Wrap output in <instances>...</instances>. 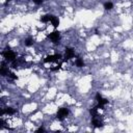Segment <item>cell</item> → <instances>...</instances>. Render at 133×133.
<instances>
[{
  "label": "cell",
  "instance_id": "7c38bea8",
  "mask_svg": "<svg viewBox=\"0 0 133 133\" xmlns=\"http://www.w3.org/2000/svg\"><path fill=\"white\" fill-rule=\"evenodd\" d=\"M76 66H78V68H82V66H84V63L80 57H78V58L76 59Z\"/></svg>",
  "mask_w": 133,
  "mask_h": 133
},
{
  "label": "cell",
  "instance_id": "e0dca14e",
  "mask_svg": "<svg viewBox=\"0 0 133 133\" xmlns=\"http://www.w3.org/2000/svg\"><path fill=\"white\" fill-rule=\"evenodd\" d=\"M35 132H45V129H44L43 127H41V128H39V129L35 130Z\"/></svg>",
  "mask_w": 133,
  "mask_h": 133
},
{
  "label": "cell",
  "instance_id": "ba28073f",
  "mask_svg": "<svg viewBox=\"0 0 133 133\" xmlns=\"http://www.w3.org/2000/svg\"><path fill=\"white\" fill-rule=\"evenodd\" d=\"M4 113H6V114H15L16 113V110L14 108H12V107H6V108H4L1 110V116H3Z\"/></svg>",
  "mask_w": 133,
  "mask_h": 133
},
{
  "label": "cell",
  "instance_id": "ac0fdd59",
  "mask_svg": "<svg viewBox=\"0 0 133 133\" xmlns=\"http://www.w3.org/2000/svg\"><path fill=\"white\" fill-rule=\"evenodd\" d=\"M33 2H35L37 4H41L43 3V0H33Z\"/></svg>",
  "mask_w": 133,
  "mask_h": 133
},
{
  "label": "cell",
  "instance_id": "4fadbf2b",
  "mask_svg": "<svg viewBox=\"0 0 133 133\" xmlns=\"http://www.w3.org/2000/svg\"><path fill=\"white\" fill-rule=\"evenodd\" d=\"M112 7H113V4L111 2H105L104 3V8L105 10L110 11V10H112Z\"/></svg>",
  "mask_w": 133,
  "mask_h": 133
},
{
  "label": "cell",
  "instance_id": "5b68a950",
  "mask_svg": "<svg viewBox=\"0 0 133 133\" xmlns=\"http://www.w3.org/2000/svg\"><path fill=\"white\" fill-rule=\"evenodd\" d=\"M48 38H49L53 43H58L59 39H60V33L58 31H53L52 33L48 35Z\"/></svg>",
  "mask_w": 133,
  "mask_h": 133
},
{
  "label": "cell",
  "instance_id": "30bf717a",
  "mask_svg": "<svg viewBox=\"0 0 133 133\" xmlns=\"http://www.w3.org/2000/svg\"><path fill=\"white\" fill-rule=\"evenodd\" d=\"M1 75H2V76H5V75H8V73H10V72H8V70H7V68H6V66H5V64H4V63H2L1 64Z\"/></svg>",
  "mask_w": 133,
  "mask_h": 133
},
{
  "label": "cell",
  "instance_id": "5bb4252c",
  "mask_svg": "<svg viewBox=\"0 0 133 133\" xmlns=\"http://www.w3.org/2000/svg\"><path fill=\"white\" fill-rule=\"evenodd\" d=\"M97 110H98V108H97V107H94V108H92V109L90 110V113L92 114V117H93V118H94V117H98Z\"/></svg>",
  "mask_w": 133,
  "mask_h": 133
},
{
  "label": "cell",
  "instance_id": "6da1fadb",
  "mask_svg": "<svg viewBox=\"0 0 133 133\" xmlns=\"http://www.w3.org/2000/svg\"><path fill=\"white\" fill-rule=\"evenodd\" d=\"M2 55L4 56V58H5L6 60H8V61H14V60L16 59V53H15L14 51L10 50V49L3 51Z\"/></svg>",
  "mask_w": 133,
  "mask_h": 133
},
{
  "label": "cell",
  "instance_id": "9a60e30c",
  "mask_svg": "<svg viewBox=\"0 0 133 133\" xmlns=\"http://www.w3.org/2000/svg\"><path fill=\"white\" fill-rule=\"evenodd\" d=\"M32 44H33V40H32L31 38H28V39H26V40H25V45L27 46V47L31 46Z\"/></svg>",
  "mask_w": 133,
  "mask_h": 133
},
{
  "label": "cell",
  "instance_id": "8992f818",
  "mask_svg": "<svg viewBox=\"0 0 133 133\" xmlns=\"http://www.w3.org/2000/svg\"><path fill=\"white\" fill-rule=\"evenodd\" d=\"M75 56V52L72 48H66V56H65V60H69L71 58H73Z\"/></svg>",
  "mask_w": 133,
  "mask_h": 133
},
{
  "label": "cell",
  "instance_id": "9c48e42d",
  "mask_svg": "<svg viewBox=\"0 0 133 133\" xmlns=\"http://www.w3.org/2000/svg\"><path fill=\"white\" fill-rule=\"evenodd\" d=\"M51 23H52V25L54 26V27H57V26L59 25V19L57 17H55V16H52V18H51Z\"/></svg>",
  "mask_w": 133,
  "mask_h": 133
},
{
  "label": "cell",
  "instance_id": "277c9868",
  "mask_svg": "<svg viewBox=\"0 0 133 133\" xmlns=\"http://www.w3.org/2000/svg\"><path fill=\"white\" fill-rule=\"evenodd\" d=\"M61 58L60 54H54V55H49L47 56L45 59H44V63H54V61L58 60Z\"/></svg>",
  "mask_w": 133,
  "mask_h": 133
},
{
  "label": "cell",
  "instance_id": "52a82bcc",
  "mask_svg": "<svg viewBox=\"0 0 133 133\" xmlns=\"http://www.w3.org/2000/svg\"><path fill=\"white\" fill-rule=\"evenodd\" d=\"M92 124H93V126H94L95 128H101V127H103V123H102V121H100V119H98L97 117L93 118Z\"/></svg>",
  "mask_w": 133,
  "mask_h": 133
},
{
  "label": "cell",
  "instance_id": "3957f363",
  "mask_svg": "<svg viewBox=\"0 0 133 133\" xmlns=\"http://www.w3.org/2000/svg\"><path fill=\"white\" fill-rule=\"evenodd\" d=\"M96 100H97V102H98V105L96 106L97 108H103L104 105H106V104L108 103V100L107 99H104L100 94H97L96 95Z\"/></svg>",
  "mask_w": 133,
  "mask_h": 133
},
{
  "label": "cell",
  "instance_id": "d6986e66",
  "mask_svg": "<svg viewBox=\"0 0 133 133\" xmlns=\"http://www.w3.org/2000/svg\"><path fill=\"white\" fill-rule=\"evenodd\" d=\"M6 1H11V0H6Z\"/></svg>",
  "mask_w": 133,
  "mask_h": 133
},
{
  "label": "cell",
  "instance_id": "8fae6325",
  "mask_svg": "<svg viewBox=\"0 0 133 133\" xmlns=\"http://www.w3.org/2000/svg\"><path fill=\"white\" fill-rule=\"evenodd\" d=\"M51 18H52V15H44L41 17V21L44 22V23H47V22L51 21Z\"/></svg>",
  "mask_w": 133,
  "mask_h": 133
},
{
  "label": "cell",
  "instance_id": "7a4b0ae2",
  "mask_svg": "<svg viewBox=\"0 0 133 133\" xmlns=\"http://www.w3.org/2000/svg\"><path fill=\"white\" fill-rule=\"evenodd\" d=\"M69 109L68 108H66V107H61L58 109V111H57V114H56V118L58 119V120H64L65 118H66L69 116Z\"/></svg>",
  "mask_w": 133,
  "mask_h": 133
},
{
  "label": "cell",
  "instance_id": "2e32d148",
  "mask_svg": "<svg viewBox=\"0 0 133 133\" xmlns=\"http://www.w3.org/2000/svg\"><path fill=\"white\" fill-rule=\"evenodd\" d=\"M8 77H10L11 79H13V80H17L18 79V76L14 73H8Z\"/></svg>",
  "mask_w": 133,
  "mask_h": 133
}]
</instances>
